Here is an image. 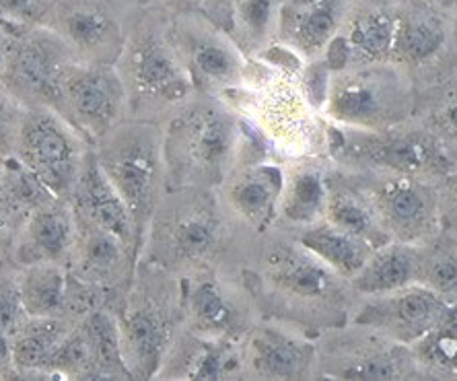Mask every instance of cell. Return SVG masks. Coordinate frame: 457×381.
Segmentation results:
<instances>
[{
  "label": "cell",
  "instance_id": "cell-24",
  "mask_svg": "<svg viewBox=\"0 0 457 381\" xmlns=\"http://www.w3.org/2000/svg\"><path fill=\"white\" fill-rule=\"evenodd\" d=\"M338 25V0H293L291 15H287V37L299 54L313 58L330 46Z\"/></svg>",
  "mask_w": 457,
  "mask_h": 381
},
{
  "label": "cell",
  "instance_id": "cell-45",
  "mask_svg": "<svg viewBox=\"0 0 457 381\" xmlns=\"http://www.w3.org/2000/svg\"><path fill=\"white\" fill-rule=\"evenodd\" d=\"M453 33H455V39H457V21H455V29H453Z\"/></svg>",
  "mask_w": 457,
  "mask_h": 381
},
{
  "label": "cell",
  "instance_id": "cell-6",
  "mask_svg": "<svg viewBox=\"0 0 457 381\" xmlns=\"http://www.w3.org/2000/svg\"><path fill=\"white\" fill-rule=\"evenodd\" d=\"M126 89L116 72L102 64L71 66L60 81L56 112L87 140H102L124 122Z\"/></svg>",
  "mask_w": 457,
  "mask_h": 381
},
{
  "label": "cell",
  "instance_id": "cell-7",
  "mask_svg": "<svg viewBox=\"0 0 457 381\" xmlns=\"http://www.w3.org/2000/svg\"><path fill=\"white\" fill-rule=\"evenodd\" d=\"M362 299L365 303L356 311L354 326L406 346L419 343L447 318L443 297L419 283Z\"/></svg>",
  "mask_w": 457,
  "mask_h": 381
},
{
  "label": "cell",
  "instance_id": "cell-34",
  "mask_svg": "<svg viewBox=\"0 0 457 381\" xmlns=\"http://www.w3.org/2000/svg\"><path fill=\"white\" fill-rule=\"evenodd\" d=\"M414 283L425 285L427 289L435 291L439 297L455 291L457 289V256L455 253L420 252L419 270H416Z\"/></svg>",
  "mask_w": 457,
  "mask_h": 381
},
{
  "label": "cell",
  "instance_id": "cell-36",
  "mask_svg": "<svg viewBox=\"0 0 457 381\" xmlns=\"http://www.w3.org/2000/svg\"><path fill=\"white\" fill-rule=\"evenodd\" d=\"M21 105L11 93L0 91V151H15V138L23 118Z\"/></svg>",
  "mask_w": 457,
  "mask_h": 381
},
{
  "label": "cell",
  "instance_id": "cell-41",
  "mask_svg": "<svg viewBox=\"0 0 457 381\" xmlns=\"http://www.w3.org/2000/svg\"><path fill=\"white\" fill-rule=\"evenodd\" d=\"M9 52H11V48L6 46L4 37L0 36V81H3V77L6 72V64H9Z\"/></svg>",
  "mask_w": 457,
  "mask_h": 381
},
{
  "label": "cell",
  "instance_id": "cell-1",
  "mask_svg": "<svg viewBox=\"0 0 457 381\" xmlns=\"http://www.w3.org/2000/svg\"><path fill=\"white\" fill-rule=\"evenodd\" d=\"M321 113L342 128L383 132L404 126L412 113V87L398 66L362 64L336 70Z\"/></svg>",
  "mask_w": 457,
  "mask_h": 381
},
{
  "label": "cell",
  "instance_id": "cell-17",
  "mask_svg": "<svg viewBox=\"0 0 457 381\" xmlns=\"http://www.w3.org/2000/svg\"><path fill=\"white\" fill-rule=\"evenodd\" d=\"M244 359L262 379H301L312 373L315 352L295 334L264 326L247 340Z\"/></svg>",
  "mask_w": 457,
  "mask_h": 381
},
{
  "label": "cell",
  "instance_id": "cell-28",
  "mask_svg": "<svg viewBox=\"0 0 457 381\" xmlns=\"http://www.w3.org/2000/svg\"><path fill=\"white\" fill-rule=\"evenodd\" d=\"M321 220L362 239V242H367L375 250L392 242L387 233L381 229L379 220L375 217L371 206H369L367 198L359 190L346 188V186L332 184L324 219Z\"/></svg>",
  "mask_w": 457,
  "mask_h": 381
},
{
  "label": "cell",
  "instance_id": "cell-18",
  "mask_svg": "<svg viewBox=\"0 0 457 381\" xmlns=\"http://www.w3.org/2000/svg\"><path fill=\"white\" fill-rule=\"evenodd\" d=\"M56 23L64 42L96 64L118 48V25L97 0H62L56 9Z\"/></svg>",
  "mask_w": 457,
  "mask_h": 381
},
{
  "label": "cell",
  "instance_id": "cell-16",
  "mask_svg": "<svg viewBox=\"0 0 457 381\" xmlns=\"http://www.w3.org/2000/svg\"><path fill=\"white\" fill-rule=\"evenodd\" d=\"M332 179L324 167L313 159H291L282 165V188L278 196L277 215L287 223L309 227L324 219Z\"/></svg>",
  "mask_w": 457,
  "mask_h": 381
},
{
  "label": "cell",
  "instance_id": "cell-21",
  "mask_svg": "<svg viewBox=\"0 0 457 381\" xmlns=\"http://www.w3.org/2000/svg\"><path fill=\"white\" fill-rule=\"evenodd\" d=\"M420 250L412 244L387 242L373 250L361 270L348 280L362 297L383 295V293L412 285L419 270Z\"/></svg>",
  "mask_w": 457,
  "mask_h": 381
},
{
  "label": "cell",
  "instance_id": "cell-31",
  "mask_svg": "<svg viewBox=\"0 0 457 381\" xmlns=\"http://www.w3.org/2000/svg\"><path fill=\"white\" fill-rule=\"evenodd\" d=\"M217 233L219 227L208 212L190 211L170 227L167 252L176 262H198L211 253L217 244Z\"/></svg>",
  "mask_w": 457,
  "mask_h": 381
},
{
  "label": "cell",
  "instance_id": "cell-37",
  "mask_svg": "<svg viewBox=\"0 0 457 381\" xmlns=\"http://www.w3.org/2000/svg\"><path fill=\"white\" fill-rule=\"evenodd\" d=\"M241 19L253 33H264L272 19L270 0H244L241 4Z\"/></svg>",
  "mask_w": 457,
  "mask_h": 381
},
{
  "label": "cell",
  "instance_id": "cell-43",
  "mask_svg": "<svg viewBox=\"0 0 457 381\" xmlns=\"http://www.w3.org/2000/svg\"><path fill=\"white\" fill-rule=\"evenodd\" d=\"M435 3L445 4V6H452V4H455V3H457V0H435Z\"/></svg>",
  "mask_w": 457,
  "mask_h": 381
},
{
  "label": "cell",
  "instance_id": "cell-29",
  "mask_svg": "<svg viewBox=\"0 0 457 381\" xmlns=\"http://www.w3.org/2000/svg\"><path fill=\"white\" fill-rule=\"evenodd\" d=\"M447 28L435 15L414 12L400 19L395 28L394 54L404 64L422 66L433 60L447 44Z\"/></svg>",
  "mask_w": 457,
  "mask_h": 381
},
{
  "label": "cell",
  "instance_id": "cell-23",
  "mask_svg": "<svg viewBox=\"0 0 457 381\" xmlns=\"http://www.w3.org/2000/svg\"><path fill=\"white\" fill-rule=\"evenodd\" d=\"M29 318H60L69 307V270L64 264L42 262L23 266L15 278Z\"/></svg>",
  "mask_w": 457,
  "mask_h": 381
},
{
  "label": "cell",
  "instance_id": "cell-25",
  "mask_svg": "<svg viewBox=\"0 0 457 381\" xmlns=\"http://www.w3.org/2000/svg\"><path fill=\"white\" fill-rule=\"evenodd\" d=\"M299 244L345 280H351L375 250L367 242L326 220L305 227L299 236Z\"/></svg>",
  "mask_w": 457,
  "mask_h": 381
},
{
  "label": "cell",
  "instance_id": "cell-13",
  "mask_svg": "<svg viewBox=\"0 0 457 381\" xmlns=\"http://www.w3.org/2000/svg\"><path fill=\"white\" fill-rule=\"evenodd\" d=\"M64 70V62L44 42H25L9 52L3 83L17 102H27L29 108L56 110Z\"/></svg>",
  "mask_w": 457,
  "mask_h": 381
},
{
  "label": "cell",
  "instance_id": "cell-12",
  "mask_svg": "<svg viewBox=\"0 0 457 381\" xmlns=\"http://www.w3.org/2000/svg\"><path fill=\"white\" fill-rule=\"evenodd\" d=\"M72 200H75V215L79 220L112 233L126 245L134 247L137 244L140 229L132 217V211L128 209L126 200L120 196L116 186L99 167L93 149L85 159Z\"/></svg>",
  "mask_w": 457,
  "mask_h": 381
},
{
  "label": "cell",
  "instance_id": "cell-11",
  "mask_svg": "<svg viewBox=\"0 0 457 381\" xmlns=\"http://www.w3.org/2000/svg\"><path fill=\"white\" fill-rule=\"evenodd\" d=\"M77 237V215L62 198H52L29 212L15 239V260L21 266L69 262Z\"/></svg>",
  "mask_w": 457,
  "mask_h": 381
},
{
  "label": "cell",
  "instance_id": "cell-22",
  "mask_svg": "<svg viewBox=\"0 0 457 381\" xmlns=\"http://www.w3.org/2000/svg\"><path fill=\"white\" fill-rule=\"evenodd\" d=\"M69 332L60 318H27L9 336L15 371L48 376L54 354Z\"/></svg>",
  "mask_w": 457,
  "mask_h": 381
},
{
  "label": "cell",
  "instance_id": "cell-26",
  "mask_svg": "<svg viewBox=\"0 0 457 381\" xmlns=\"http://www.w3.org/2000/svg\"><path fill=\"white\" fill-rule=\"evenodd\" d=\"M134 81L143 95L165 104H179L190 95V79L179 69L178 60L159 42H149L138 50Z\"/></svg>",
  "mask_w": 457,
  "mask_h": 381
},
{
  "label": "cell",
  "instance_id": "cell-30",
  "mask_svg": "<svg viewBox=\"0 0 457 381\" xmlns=\"http://www.w3.org/2000/svg\"><path fill=\"white\" fill-rule=\"evenodd\" d=\"M80 326L89 338L96 377H130L120 349L118 319L107 311L96 310L87 313Z\"/></svg>",
  "mask_w": 457,
  "mask_h": 381
},
{
  "label": "cell",
  "instance_id": "cell-15",
  "mask_svg": "<svg viewBox=\"0 0 457 381\" xmlns=\"http://www.w3.org/2000/svg\"><path fill=\"white\" fill-rule=\"evenodd\" d=\"M398 19L381 9L361 12L348 25L346 36H336L326 48L330 70H342L345 64H378L394 54Z\"/></svg>",
  "mask_w": 457,
  "mask_h": 381
},
{
  "label": "cell",
  "instance_id": "cell-2",
  "mask_svg": "<svg viewBox=\"0 0 457 381\" xmlns=\"http://www.w3.org/2000/svg\"><path fill=\"white\" fill-rule=\"evenodd\" d=\"M241 132L237 116L219 102L190 105L171 120L163 135L165 170L187 182H220L231 173L239 153Z\"/></svg>",
  "mask_w": 457,
  "mask_h": 381
},
{
  "label": "cell",
  "instance_id": "cell-8",
  "mask_svg": "<svg viewBox=\"0 0 457 381\" xmlns=\"http://www.w3.org/2000/svg\"><path fill=\"white\" fill-rule=\"evenodd\" d=\"M361 194L392 242L416 245L433 233L436 220L435 192L416 176L379 173V179Z\"/></svg>",
  "mask_w": 457,
  "mask_h": 381
},
{
  "label": "cell",
  "instance_id": "cell-40",
  "mask_svg": "<svg viewBox=\"0 0 457 381\" xmlns=\"http://www.w3.org/2000/svg\"><path fill=\"white\" fill-rule=\"evenodd\" d=\"M6 369H15V367H12L11 340L9 336H3V334H0V373Z\"/></svg>",
  "mask_w": 457,
  "mask_h": 381
},
{
  "label": "cell",
  "instance_id": "cell-4",
  "mask_svg": "<svg viewBox=\"0 0 457 381\" xmlns=\"http://www.w3.org/2000/svg\"><path fill=\"white\" fill-rule=\"evenodd\" d=\"M87 138L52 108H25L15 138V155L54 196L72 198L83 171Z\"/></svg>",
  "mask_w": 457,
  "mask_h": 381
},
{
  "label": "cell",
  "instance_id": "cell-5",
  "mask_svg": "<svg viewBox=\"0 0 457 381\" xmlns=\"http://www.w3.org/2000/svg\"><path fill=\"white\" fill-rule=\"evenodd\" d=\"M244 113L255 130L287 159L313 157L328 135L320 124V112L305 95L303 85L285 79H272L258 85L244 99Z\"/></svg>",
  "mask_w": 457,
  "mask_h": 381
},
{
  "label": "cell",
  "instance_id": "cell-33",
  "mask_svg": "<svg viewBox=\"0 0 457 381\" xmlns=\"http://www.w3.org/2000/svg\"><path fill=\"white\" fill-rule=\"evenodd\" d=\"M416 363H425L441 369H457V327L435 326L427 336L412 344Z\"/></svg>",
  "mask_w": 457,
  "mask_h": 381
},
{
  "label": "cell",
  "instance_id": "cell-3",
  "mask_svg": "<svg viewBox=\"0 0 457 381\" xmlns=\"http://www.w3.org/2000/svg\"><path fill=\"white\" fill-rule=\"evenodd\" d=\"M93 155L140 229L151 219L163 186V132L149 122H122L97 140Z\"/></svg>",
  "mask_w": 457,
  "mask_h": 381
},
{
  "label": "cell",
  "instance_id": "cell-19",
  "mask_svg": "<svg viewBox=\"0 0 457 381\" xmlns=\"http://www.w3.org/2000/svg\"><path fill=\"white\" fill-rule=\"evenodd\" d=\"M282 188V167L255 163L227 176L225 200L235 215L253 227H266L277 215Z\"/></svg>",
  "mask_w": 457,
  "mask_h": 381
},
{
  "label": "cell",
  "instance_id": "cell-32",
  "mask_svg": "<svg viewBox=\"0 0 457 381\" xmlns=\"http://www.w3.org/2000/svg\"><path fill=\"white\" fill-rule=\"evenodd\" d=\"M192 66L212 89H231L244 79V66L239 64L237 54L217 39L194 44Z\"/></svg>",
  "mask_w": 457,
  "mask_h": 381
},
{
  "label": "cell",
  "instance_id": "cell-44",
  "mask_svg": "<svg viewBox=\"0 0 457 381\" xmlns=\"http://www.w3.org/2000/svg\"><path fill=\"white\" fill-rule=\"evenodd\" d=\"M0 269H3V253H0Z\"/></svg>",
  "mask_w": 457,
  "mask_h": 381
},
{
  "label": "cell",
  "instance_id": "cell-14",
  "mask_svg": "<svg viewBox=\"0 0 457 381\" xmlns=\"http://www.w3.org/2000/svg\"><path fill=\"white\" fill-rule=\"evenodd\" d=\"M132 247L112 233L77 219V237L69 264L79 283L91 286H113L122 280Z\"/></svg>",
  "mask_w": 457,
  "mask_h": 381
},
{
  "label": "cell",
  "instance_id": "cell-10",
  "mask_svg": "<svg viewBox=\"0 0 457 381\" xmlns=\"http://www.w3.org/2000/svg\"><path fill=\"white\" fill-rule=\"evenodd\" d=\"M171 322L163 307L151 299L128 303L118 319L120 349L130 377H153L165 363L171 344Z\"/></svg>",
  "mask_w": 457,
  "mask_h": 381
},
{
  "label": "cell",
  "instance_id": "cell-39",
  "mask_svg": "<svg viewBox=\"0 0 457 381\" xmlns=\"http://www.w3.org/2000/svg\"><path fill=\"white\" fill-rule=\"evenodd\" d=\"M439 120L452 135L457 137V95L445 105V110L439 113Z\"/></svg>",
  "mask_w": 457,
  "mask_h": 381
},
{
  "label": "cell",
  "instance_id": "cell-38",
  "mask_svg": "<svg viewBox=\"0 0 457 381\" xmlns=\"http://www.w3.org/2000/svg\"><path fill=\"white\" fill-rule=\"evenodd\" d=\"M39 0H0V12L12 19H25L36 12Z\"/></svg>",
  "mask_w": 457,
  "mask_h": 381
},
{
  "label": "cell",
  "instance_id": "cell-20",
  "mask_svg": "<svg viewBox=\"0 0 457 381\" xmlns=\"http://www.w3.org/2000/svg\"><path fill=\"white\" fill-rule=\"evenodd\" d=\"M268 278L287 297L321 301L336 291L340 277L299 244L295 250L274 253L268 260Z\"/></svg>",
  "mask_w": 457,
  "mask_h": 381
},
{
  "label": "cell",
  "instance_id": "cell-42",
  "mask_svg": "<svg viewBox=\"0 0 457 381\" xmlns=\"http://www.w3.org/2000/svg\"><path fill=\"white\" fill-rule=\"evenodd\" d=\"M452 198L457 203V178L452 179Z\"/></svg>",
  "mask_w": 457,
  "mask_h": 381
},
{
  "label": "cell",
  "instance_id": "cell-35",
  "mask_svg": "<svg viewBox=\"0 0 457 381\" xmlns=\"http://www.w3.org/2000/svg\"><path fill=\"white\" fill-rule=\"evenodd\" d=\"M27 318L17 283L0 277V334L11 336Z\"/></svg>",
  "mask_w": 457,
  "mask_h": 381
},
{
  "label": "cell",
  "instance_id": "cell-27",
  "mask_svg": "<svg viewBox=\"0 0 457 381\" xmlns=\"http://www.w3.org/2000/svg\"><path fill=\"white\" fill-rule=\"evenodd\" d=\"M187 318L192 330L204 338H223L237 324L235 299L214 278H203L187 293Z\"/></svg>",
  "mask_w": 457,
  "mask_h": 381
},
{
  "label": "cell",
  "instance_id": "cell-9",
  "mask_svg": "<svg viewBox=\"0 0 457 381\" xmlns=\"http://www.w3.org/2000/svg\"><path fill=\"white\" fill-rule=\"evenodd\" d=\"M400 128L402 126L383 132L334 130L336 143L330 151L340 163H354L379 173L420 176L433 163L435 146L428 137H420L419 132L410 135Z\"/></svg>",
  "mask_w": 457,
  "mask_h": 381
}]
</instances>
